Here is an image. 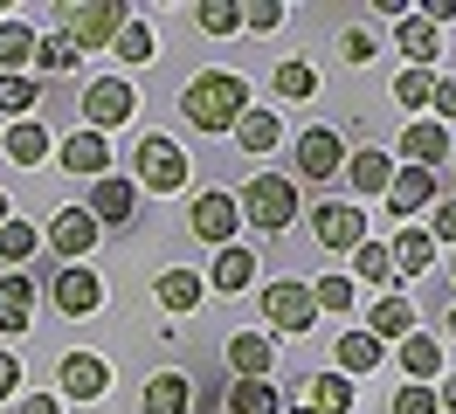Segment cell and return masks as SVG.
I'll list each match as a JSON object with an SVG mask.
<instances>
[{
    "instance_id": "1",
    "label": "cell",
    "mask_w": 456,
    "mask_h": 414,
    "mask_svg": "<svg viewBox=\"0 0 456 414\" xmlns=\"http://www.w3.org/2000/svg\"><path fill=\"white\" fill-rule=\"evenodd\" d=\"M180 110H187V125H200V132H228L249 110V83L235 77V69H200L180 90Z\"/></svg>"
},
{
    "instance_id": "2",
    "label": "cell",
    "mask_w": 456,
    "mask_h": 414,
    "mask_svg": "<svg viewBox=\"0 0 456 414\" xmlns=\"http://www.w3.org/2000/svg\"><path fill=\"white\" fill-rule=\"evenodd\" d=\"M132 187H145V193H173V187H187V152H180L173 138L145 132L139 145H132Z\"/></svg>"
},
{
    "instance_id": "3",
    "label": "cell",
    "mask_w": 456,
    "mask_h": 414,
    "mask_svg": "<svg viewBox=\"0 0 456 414\" xmlns=\"http://www.w3.org/2000/svg\"><path fill=\"white\" fill-rule=\"evenodd\" d=\"M132 21V7L125 0H84V7H62V42L84 55V49H104L118 42V28Z\"/></svg>"
},
{
    "instance_id": "4",
    "label": "cell",
    "mask_w": 456,
    "mask_h": 414,
    "mask_svg": "<svg viewBox=\"0 0 456 414\" xmlns=\"http://www.w3.org/2000/svg\"><path fill=\"white\" fill-rule=\"evenodd\" d=\"M235 207H242V221H256V228H290L297 221V187H290L284 173H256Z\"/></svg>"
},
{
    "instance_id": "5",
    "label": "cell",
    "mask_w": 456,
    "mask_h": 414,
    "mask_svg": "<svg viewBox=\"0 0 456 414\" xmlns=\"http://www.w3.org/2000/svg\"><path fill=\"white\" fill-rule=\"evenodd\" d=\"M49 304H56L62 318H90V311L104 304V283H97V270H84V263H62L56 283H49Z\"/></svg>"
},
{
    "instance_id": "6",
    "label": "cell",
    "mask_w": 456,
    "mask_h": 414,
    "mask_svg": "<svg viewBox=\"0 0 456 414\" xmlns=\"http://www.w3.org/2000/svg\"><path fill=\"white\" fill-rule=\"evenodd\" d=\"M263 318L277 331H312V318H318L312 283H270V290H263Z\"/></svg>"
},
{
    "instance_id": "7",
    "label": "cell",
    "mask_w": 456,
    "mask_h": 414,
    "mask_svg": "<svg viewBox=\"0 0 456 414\" xmlns=\"http://www.w3.org/2000/svg\"><path fill=\"white\" fill-rule=\"evenodd\" d=\"M132 118V83L125 77H97L84 90V132H104V125H125Z\"/></svg>"
},
{
    "instance_id": "8",
    "label": "cell",
    "mask_w": 456,
    "mask_h": 414,
    "mask_svg": "<svg viewBox=\"0 0 456 414\" xmlns=\"http://www.w3.org/2000/svg\"><path fill=\"white\" fill-rule=\"evenodd\" d=\"M187 221H194V235H200V242L228 248V242H235V228H242V207H235V193H200Z\"/></svg>"
},
{
    "instance_id": "9",
    "label": "cell",
    "mask_w": 456,
    "mask_h": 414,
    "mask_svg": "<svg viewBox=\"0 0 456 414\" xmlns=\"http://www.w3.org/2000/svg\"><path fill=\"white\" fill-rule=\"evenodd\" d=\"M97 235H104V228H97L84 207H56V221H49V248H56L62 263H84L90 248H97Z\"/></svg>"
},
{
    "instance_id": "10",
    "label": "cell",
    "mask_w": 456,
    "mask_h": 414,
    "mask_svg": "<svg viewBox=\"0 0 456 414\" xmlns=\"http://www.w3.org/2000/svg\"><path fill=\"white\" fill-rule=\"evenodd\" d=\"M380 200H387V215H422L428 200H436V173H428V166H395V180H387V193H380Z\"/></svg>"
},
{
    "instance_id": "11",
    "label": "cell",
    "mask_w": 456,
    "mask_h": 414,
    "mask_svg": "<svg viewBox=\"0 0 456 414\" xmlns=\"http://www.w3.org/2000/svg\"><path fill=\"white\" fill-rule=\"evenodd\" d=\"M132 207H139V187H132V180H111V173H104V180L90 187V207H84V215L97 221V228H118V221H132Z\"/></svg>"
},
{
    "instance_id": "12",
    "label": "cell",
    "mask_w": 456,
    "mask_h": 414,
    "mask_svg": "<svg viewBox=\"0 0 456 414\" xmlns=\"http://www.w3.org/2000/svg\"><path fill=\"white\" fill-rule=\"evenodd\" d=\"M312 235L325 248H360V242H367V207H318Z\"/></svg>"
},
{
    "instance_id": "13",
    "label": "cell",
    "mask_w": 456,
    "mask_h": 414,
    "mask_svg": "<svg viewBox=\"0 0 456 414\" xmlns=\"http://www.w3.org/2000/svg\"><path fill=\"white\" fill-rule=\"evenodd\" d=\"M297 173H305V180H332V173H346L339 132H305V138H297Z\"/></svg>"
},
{
    "instance_id": "14",
    "label": "cell",
    "mask_w": 456,
    "mask_h": 414,
    "mask_svg": "<svg viewBox=\"0 0 456 414\" xmlns=\"http://www.w3.org/2000/svg\"><path fill=\"white\" fill-rule=\"evenodd\" d=\"M228 366H235V380H270L277 345H270L263 331H235V338H228Z\"/></svg>"
},
{
    "instance_id": "15",
    "label": "cell",
    "mask_w": 456,
    "mask_h": 414,
    "mask_svg": "<svg viewBox=\"0 0 456 414\" xmlns=\"http://www.w3.org/2000/svg\"><path fill=\"white\" fill-rule=\"evenodd\" d=\"M104 386H111V366H104L97 353H69L62 359V394H69V401H97Z\"/></svg>"
},
{
    "instance_id": "16",
    "label": "cell",
    "mask_w": 456,
    "mask_h": 414,
    "mask_svg": "<svg viewBox=\"0 0 456 414\" xmlns=\"http://www.w3.org/2000/svg\"><path fill=\"white\" fill-rule=\"evenodd\" d=\"M35 325V276L7 270L0 276V331H28Z\"/></svg>"
},
{
    "instance_id": "17",
    "label": "cell",
    "mask_w": 456,
    "mask_h": 414,
    "mask_svg": "<svg viewBox=\"0 0 456 414\" xmlns=\"http://www.w3.org/2000/svg\"><path fill=\"white\" fill-rule=\"evenodd\" d=\"M77 180H104V166H111V145H104V132H77V138H62V152H56Z\"/></svg>"
},
{
    "instance_id": "18",
    "label": "cell",
    "mask_w": 456,
    "mask_h": 414,
    "mask_svg": "<svg viewBox=\"0 0 456 414\" xmlns=\"http://www.w3.org/2000/svg\"><path fill=\"white\" fill-rule=\"evenodd\" d=\"M139 408L145 414H187L194 408V380H187V373H152L145 394H139Z\"/></svg>"
},
{
    "instance_id": "19",
    "label": "cell",
    "mask_w": 456,
    "mask_h": 414,
    "mask_svg": "<svg viewBox=\"0 0 456 414\" xmlns=\"http://www.w3.org/2000/svg\"><path fill=\"white\" fill-rule=\"evenodd\" d=\"M208 283H215L222 297H235V290H249V283H256V256H249L242 242L215 248V270H208Z\"/></svg>"
},
{
    "instance_id": "20",
    "label": "cell",
    "mask_w": 456,
    "mask_h": 414,
    "mask_svg": "<svg viewBox=\"0 0 456 414\" xmlns=\"http://www.w3.org/2000/svg\"><path fill=\"white\" fill-rule=\"evenodd\" d=\"M401 152H408V166H428V173H436L443 152H450V132H443L436 118H415V125L401 132Z\"/></svg>"
},
{
    "instance_id": "21",
    "label": "cell",
    "mask_w": 456,
    "mask_h": 414,
    "mask_svg": "<svg viewBox=\"0 0 456 414\" xmlns=\"http://www.w3.org/2000/svg\"><path fill=\"white\" fill-rule=\"evenodd\" d=\"M332 359H339V373H346V380H353V373H373V366L387 359V345H380L373 331H346L339 345H332Z\"/></svg>"
},
{
    "instance_id": "22",
    "label": "cell",
    "mask_w": 456,
    "mask_h": 414,
    "mask_svg": "<svg viewBox=\"0 0 456 414\" xmlns=\"http://www.w3.org/2000/svg\"><path fill=\"white\" fill-rule=\"evenodd\" d=\"M367 331L380 338V345H387V338H408V331H415V304L401 297V290H395V297H380V304H373V318H367Z\"/></svg>"
},
{
    "instance_id": "23",
    "label": "cell",
    "mask_w": 456,
    "mask_h": 414,
    "mask_svg": "<svg viewBox=\"0 0 456 414\" xmlns=\"http://www.w3.org/2000/svg\"><path fill=\"white\" fill-rule=\"evenodd\" d=\"M401 49H408V69H436V49H443V42H436V28L422 21V14H401V35H395Z\"/></svg>"
},
{
    "instance_id": "24",
    "label": "cell",
    "mask_w": 456,
    "mask_h": 414,
    "mask_svg": "<svg viewBox=\"0 0 456 414\" xmlns=\"http://www.w3.org/2000/svg\"><path fill=\"white\" fill-rule=\"evenodd\" d=\"M401 373H415V386H428V373H443V345L428 331H408L401 338Z\"/></svg>"
},
{
    "instance_id": "25",
    "label": "cell",
    "mask_w": 456,
    "mask_h": 414,
    "mask_svg": "<svg viewBox=\"0 0 456 414\" xmlns=\"http://www.w3.org/2000/svg\"><path fill=\"white\" fill-rule=\"evenodd\" d=\"M49 152H56V145H49V132H42V118H21V125L7 132V159L14 166H42Z\"/></svg>"
},
{
    "instance_id": "26",
    "label": "cell",
    "mask_w": 456,
    "mask_h": 414,
    "mask_svg": "<svg viewBox=\"0 0 456 414\" xmlns=\"http://www.w3.org/2000/svg\"><path fill=\"white\" fill-rule=\"evenodd\" d=\"M387 256H395V276H422L436 263V242H428V228H401V242Z\"/></svg>"
},
{
    "instance_id": "27",
    "label": "cell",
    "mask_w": 456,
    "mask_h": 414,
    "mask_svg": "<svg viewBox=\"0 0 456 414\" xmlns=\"http://www.w3.org/2000/svg\"><path fill=\"white\" fill-rule=\"evenodd\" d=\"M28 62H35V28L0 21V77H21Z\"/></svg>"
},
{
    "instance_id": "28",
    "label": "cell",
    "mask_w": 456,
    "mask_h": 414,
    "mask_svg": "<svg viewBox=\"0 0 456 414\" xmlns=\"http://www.w3.org/2000/svg\"><path fill=\"white\" fill-rule=\"evenodd\" d=\"M353 276H367L373 290H387V297H395V283H401V276H395V256H387L380 242H360V248H353Z\"/></svg>"
},
{
    "instance_id": "29",
    "label": "cell",
    "mask_w": 456,
    "mask_h": 414,
    "mask_svg": "<svg viewBox=\"0 0 456 414\" xmlns=\"http://www.w3.org/2000/svg\"><path fill=\"white\" fill-rule=\"evenodd\" d=\"M228 414H284V401H277L270 380H235L228 386Z\"/></svg>"
},
{
    "instance_id": "30",
    "label": "cell",
    "mask_w": 456,
    "mask_h": 414,
    "mask_svg": "<svg viewBox=\"0 0 456 414\" xmlns=\"http://www.w3.org/2000/svg\"><path fill=\"white\" fill-rule=\"evenodd\" d=\"M228 132H235V145H242V152H270V145H277V118H270V110H242V118H235V125H228Z\"/></svg>"
},
{
    "instance_id": "31",
    "label": "cell",
    "mask_w": 456,
    "mask_h": 414,
    "mask_svg": "<svg viewBox=\"0 0 456 414\" xmlns=\"http://www.w3.org/2000/svg\"><path fill=\"white\" fill-rule=\"evenodd\" d=\"M312 414H353V380L346 373H312Z\"/></svg>"
},
{
    "instance_id": "32",
    "label": "cell",
    "mask_w": 456,
    "mask_h": 414,
    "mask_svg": "<svg viewBox=\"0 0 456 414\" xmlns=\"http://www.w3.org/2000/svg\"><path fill=\"white\" fill-rule=\"evenodd\" d=\"M346 173H353V187H360V193H387L395 159H387V152H353V159H346Z\"/></svg>"
},
{
    "instance_id": "33",
    "label": "cell",
    "mask_w": 456,
    "mask_h": 414,
    "mask_svg": "<svg viewBox=\"0 0 456 414\" xmlns=\"http://www.w3.org/2000/svg\"><path fill=\"white\" fill-rule=\"evenodd\" d=\"M277 97H290V104H305V97H318V69L312 62H277Z\"/></svg>"
},
{
    "instance_id": "34",
    "label": "cell",
    "mask_w": 456,
    "mask_h": 414,
    "mask_svg": "<svg viewBox=\"0 0 456 414\" xmlns=\"http://www.w3.org/2000/svg\"><path fill=\"white\" fill-rule=\"evenodd\" d=\"M159 304H167V311H194L200 304V276L194 270H167L159 276Z\"/></svg>"
},
{
    "instance_id": "35",
    "label": "cell",
    "mask_w": 456,
    "mask_h": 414,
    "mask_svg": "<svg viewBox=\"0 0 456 414\" xmlns=\"http://www.w3.org/2000/svg\"><path fill=\"white\" fill-rule=\"evenodd\" d=\"M395 104H408V110L436 104V69H401L395 77Z\"/></svg>"
},
{
    "instance_id": "36",
    "label": "cell",
    "mask_w": 456,
    "mask_h": 414,
    "mask_svg": "<svg viewBox=\"0 0 456 414\" xmlns=\"http://www.w3.org/2000/svg\"><path fill=\"white\" fill-rule=\"evenodd\" d=\"M118 55H125V62H152V28L139 21V14H132V21L118 28V42H111Z\"/></svg>"
},
{
    "instance_id": "37",
    "label": "cell",
    "mask_w": 456,
    "mask_h": 414,
    "mask_svg": "<svg viewBox=\"0 0 456 414\" xmlns=\"http://www.w3.org/2000/svg\"><path fill=\"white\" fill-rule=\"evenodd\" d=\"M28 256H35V228L7 215V228H0V263H28Z\"/></svg>"
},
{
    "instance_id": "38",
    "label": "cell",
    "mask_w": 456,
    "mask_h": 414,
    "mask_svg": "<svg viewBox=\"0 0 456 414\" xmlns=\"http://www.w3.org/2000/svg\"><path fill=\"white\" fill-rule=\"evenodd\" d=\"M312 304H318V311H353V276H318Z\"/></svg>"
},
{
    "instance_id": "39",
    "label": "cell",
    "mask_w": 456,
    "mask_h": 414,
    "mask_svg": "<svg viewBox=\"0 0 456 414\" xmlns=\"http://www.w3.org/2000/svg\"><path fill=\"white\" fill-rule=\"evenodd\" d=\"M0 110H7V118H28L35 110V77H0Z\"/></svg>"
},
{
    "instance_id": "40",
    "label": "cell",
    "mask_w": 456,
    "mask_h": 414,
    "mask_svg": "<svg viewBox=\"0 0 456 414\" xmlns=\"http://www.w3.org/2000/svg\"><path fill=\"white\" fill-rule=\"evenodd\" d=\"M35 69H77V49L62 35H35Z\"/></svg>"
},
{
    "instance_id": "41",
    "label": "cell",
    "mask_w": 456,
    "mask_h": 414,
    "mask_svg": "<svg viewBox=\"0 0 456 414\" xmlns=\"http://www.w3.org/2000/svg\"><path fill=\"white\" fill-rule=\"evenodd\" d=\"M194 21L208 28V35H235V28H242V7H235V0H208Z\"/></svg>"
},
{
    "instance_id": "42",
    "label": "cell",
    "mask_w": 456,
    "mask_h": 414,
    "mask_svg": "<svg viewBox=\"0 0 456 414\" xmlns=\"http://www.w3.org/2000/svg\"><path fill=\"white\" fill-rule=\"evenodd\" d=\"M395 414H436V386H415V380H408L395 394Z\"/></svg>"
},
{
    "instance_id": "43",
    "label": "cell",
    "mask_w": 456,
    "mask_h": 414,
    "mask_svg": "<svg viewBox=\"0 0 456 414\" xmlns=\"http://www.w3.org/2000/svg\"><path fill=\"white\" fill-rule=\"evenodd\" d=\"M284 21V7L277 0H263V7H242V28H277Z\"/></svg>"
},
{
    "instance_id": "44",
    "label": "cell",
    "mask_w": 456,
    "mask_h": 414,
    "mask_svg": "<svg viewBox=\"0 0 456 414\" xmlns=\"http://www.w3.org/2000/svg\"><path fill=\"white\" fill-rule=\"evenodd\" d=\"M373 49H380V42H373L367 28H353V35H346V62H373Z\"/></svg>"
},
{
    "instance_id": "45",
    "label": "cell",
    "mask_w": 456,
    "mask_h": 414,
    "mask_svg": "<svg viewBox=\"0 0 456 414\" xmlns=\"http://www.w3.org/2000/svg\"><path fill=\"white\" fill-rule=\"evenodd\" d=\"M456 118V77H436V125Z\"/></svg>"
},
{
    "instance_id": "46",
    "label": "cell",
    "mask_w": 456,
    "mask_h": 414,
    "mask_svg": "<svg viewBox=\"0 0 456 414\" xmlns=\"http://www.w3.org/2000/svg\"><path fill=\"white\" fill-rule=\"evenodd\" d=\"M428 242H456V200L436 207V235H428Z\"/></svg>"
},
{
    "instance_id": "47",
    "label": "cell",
    "mask_w": 456,
    "mask_h": 414,
    "mask_svg": "<svg viewBox=\"0 0 456 414\" xmlns=\"http://www.w3.org/2000/svg\"><path fill=\"white\" fill-rule=\"evenodd\" d=\"M14 380H21V366H14V353H0V401L14 394Z\"/></svg>"
},
{
    "instance_id": "48",
    "label": "cell",
    "mask_w": 456,
    "mask_h": 414,
    "mask_svg": "<svg viewBox=\"0 0 456 414\" xmlns=\"http://www.w3.org/2000/svg\"><path fill=\"white\" fill-rule=\"evenodd\" d=\"M21 414H62V408H56V394H28V401H21Z\"/></svg>"
},
{
    "instance_id": "49",
    "label": "cell",
    "mask_w": 456,
    "mask_h": 414,
    "mask_svg": "<svg viewBox=\"0 0 456 414\" xmlns=\"http://www.w3.org/2000/svg\"><path fill=\"white\" fill-rule=\"evenodd\" d=\"M436 408H450V414H456V373H450L443 386H436Z\"/></svg>"
},
{
    "instance_id": "50",
    "label": "cell",
    "mask_w": 456,
    "mask_h": 414,
    "mask_svg": "<svg viewBox=\"0 0 456 414\" xmlns=\"http://www.w3.org/2000/svg\"><path fill=\"white\" fill-rule=\"evenodd\" d=\"M0 228H7V193H0Z\"/></svg>"
},
{
    "instance_id": "51",
    "label": "cell",
    "mask_w": 456,
    "mask_h": 414,
    "mask_svg": "<svg viewBox=\"0 0 456 414\" xmlns=\"http://www.w3.org/2000/svg\"><path fill=\"white\" fill-rule=\"evenodd\" d=\"M284 414H312V408H284Z\"/></svg>"
},
{
    "instance_id": "52",
    "label": "cell",
    "mask_w": 456,
    "mask_h": 414,
    "mask_svg": "<svg viewBox=\"0 0 456 414\" xmlns=\"http://www.w3.org/2000/svg\"><path fill=\"white\" fill-rule=\"evenodd\" d=\"M450 338H456V311H450Z\"/></svg>"
},
{
    "instance_id": "53",
    "label": "cell",
    "mask_w": 456,
    "mask_h": 414,
    "mask_svg": "<svg viewBox=\"0 0 456 414\" xmlns=\"http://www.w3.org/2000/svg\"><path fill=\"white\" fill-rule=\"evenodd\" d=\"M450 180H456V166H450Z\"/></svg>"
}]
</instances>
